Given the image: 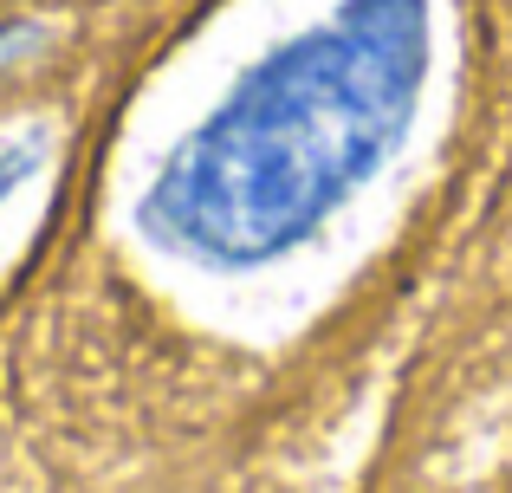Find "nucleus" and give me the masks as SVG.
I'll use <instances>...</instances> for the list:
<instances>
[{
  "mask_svg": "<svg viewBox=\"0 0 512 493\" xmlns=\"http://www.w3.org/2000/svg\"><path fill=\"white\" fill-rule=\"evenodd\" d=\"M428 78L422 0H344L279 46L163 163L143 221L208 266L299 247L389 163Z\"/></svg>",
  "mask_w": 512,
  "mask_h": 493,
  "instance_id": "1",
  "label": "nucleus"
},
{
  "mask_svg": "<svg viewBox=\"0 0 512 493\" xmlns=\"http://www.w3.org/2000/svg\"><path fill=\"white\" fill-rule=\"evenodd\" d=\"M39 169V143H20V150H0V202H7L13 189H20L26 176Z\"/></svg>",
  "mask_w": 512,
  "mask_h": 493,
  "instance_id": "2",
  "label": "nucleus"
},
{
  "mask_svg": "<svg viewBox=\"0 0 512 493\" xmlns=\"http://www.w3.org/2000/svg\"><path fill=\"white\" fill-rule=\"evenodd\" d=\"M33 39H39L33 26H0V65H7V59H20V52L33 46Z\"/></svg>",
  "mask_w": 512,
  "mask_h": 493,
  "instance_id": "3",
  "label": "nucleus"
}]
</instances>
